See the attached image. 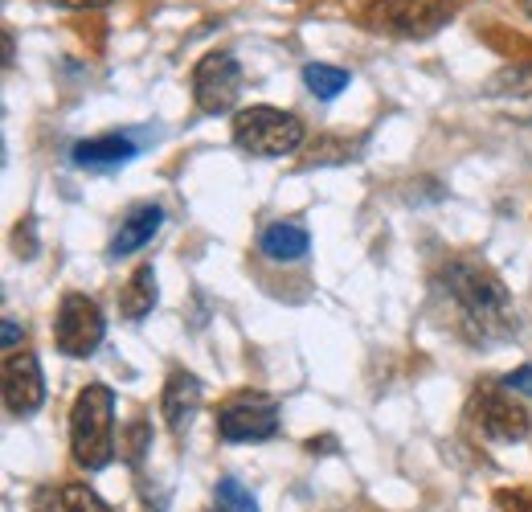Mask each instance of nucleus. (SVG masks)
Masks as SVG:
<instances>
[{"label": "nucleus", "mask_w": 532, "mask_h": 512, "mask_svg": "<svg viewBox=\"0 0 532 512\" xmlns=\"http://www.w3.org/2000/svg\"><path fill=\"white\" fill-rule=\"evenodd\" d=\"M442 283H447L451 300L459 304V312L467 316V324H471L475 336L487 340V336H504L512 328L508 291H504V283L492 271H487V267L459 259V263H451L447 271H442Z\"/></svg>", "instance_id": "1"}, {"label": "nucleus", "mask_w": 532, "mask_h": 512, "mask_svg": "<svg viewBox=\"0 0 532 512\" xmlns=\"http://www.w3.org/2000/svg\"><path fill=\"white\" fill-rule=\"evenodd\" d=\"M70 451L82 467H107L115 459V394L103 381H91L70 410Z\"/></svg>", "instance_id": "2"}, {"label": "nucleus", "mask_w": 532, "mask_h": 512, "mask_svg": "<svg viewBox=\"0 0 532 512\" xmlns=\"http://www.w3.org/2000/svg\"><path fill=\"white\" fill-rule=\"evenodd\" d=\"M234 144L258 160H279L303 144V123L279 107H246L234 115Z\"/></svg>", "instance_id": "3"}, {"label": "nucleus", "mask_w": 532, "mask_h": 512, "mask_svg": "<svg viewBox=\"0 0 532 512\" xmlns=\"http://www.w3.org/2000/svg\"><path fill=\"white\" fill-rule=\"evenodd\" d=\"M455 17L447 0H373L365 9V25L393 37H430Z\"/></svg>", "instance_id": "4"}, {"label": "nucleus", "mask_w": 532, "mask_h": 512, "mask_svg": "<svg viewBox=\"0 0 532 512\" xmlns=\"http://www.w3.org/2000/svg\"><path fill=\"white\" fill-rule=\"evenodd\" d=\"M103 332H107V320H103L95 300H86V295H78V291L62 295L58 320H54L58 353H66V357H91L103 345Z\"/></svg>", "instance_id": "5"}, {"label": "nucleus", "mask_w": 532, "mask_h": 512, "mask_svg": "<svg viewBox=\"0 0 532 512\" xmlns=\"http://www.w3.org/2000/svg\"><path fill=\"white\" fill-rule=\"evenodd\" d=\"M242 95V66L234 54L226 50H213L197 62L193 70V99L205 115H221V111H230Z\"/></svg>", "instance_id": "6"}, {"label": "nucleus", "mask_w": 532, "mask_h": 512, "mask_svg": "<svg viewBox=\"0 0 532 512\" xmlns=\"http://www.w3.org/2000/svg\"><path fill=\"white\" fill-rule=\"evenodd\" d=\"M279 431V406L262 394H242L221 406L217 414V435L226 443H258Z\"/></svg>", "instance_id": "7"}, {"label": "nucleus", "mask_w": 532, "mask_h": 512, "mask_svg": "<svg viewBox=\"0 0 532 512\" xmlns=\"http://www.w3.org/2000/svg\"><path fill=\"white\" fill-rule=\"evenodd\" d=\"M46 402V377H41V361L33 353H13L5 361V410L25 418L41 410Z\"/></svg>", "instance_id": "8"}, {"label": "nucleus", "mask_w": 532, "mask_h": 512, "mask_svg": "<svg viewBox=\"0 0 532 512\" xmlns=\"http://www.w3.org/2000/svg\"><path fill=\"white\" fill-rule=\"evenodd\" d=\"M475 414H479L483 431L492 439H504V443H520L528 435V426H532L528 410L520 402H512V394H500V390H483Z\"/></svg>", "instance_id": "9"}, {"label": "nucleus", "mask_w": 532, "mask_h": 512, "mask_svg": "<svg viewBox=\"0 0 532 512\" xmlns=\"http://www.w3.org/2000/svg\"><path fill=\"white\" fill-rule=\"evenodd\" d=\"M160 410L168 418V431L181 435L185 426L193 422V414L201 410V381L185 369H176L168 381H164V398H160Z\"/></svg>", "instance_id": "10"}, {"label": "nucleus", "mask_w": 532, "mask_h": 512, "mask_svg": "<svg viewBox=\"0 0 532 512\" xmlns=\"http://www.w3.org/2000/svg\"><path fill=\"white\" fill-rule=\"evenodd\" d=\"M160 226H164V209H160V205H136V209H131L127 218L119 222V234H115V242H111V254H115V259H123V254L148 246V242L160 234Z\"/></svg>", "instance_id": "11"}, {"label": "nucleus", "mask_w": 532, "mask_h": 512, "mask_svg": "<svg viewBox=\"0 0 532 512\" xmlns=\"http://www.w3.org/2000/svg\"><path fill=\"white\" fill-rule=\"evenodd\" d=\"M258 246H262L266 259H275V263H295V259H303V254H307L312 238H307V230L295 226V222H275V226L262 230Z\"/></svg>", "instance_id": "12"}, {"label": "nucleus", "mask_w": 532, "mask_h": 512, "mask_svg": "<svg viewBox=\"0 0 532 512\" xmlns=\"http://www.w3.org/2000/svg\"><path fill=\"white\" fill-rule=\"evenodd\" d=\"M131 156H136V144L127 136H99V140L74 144V164L82 168H111V164H127Z\"/></svg>", "instance_id": "13"}, {"label": "nucleus", "mask_w": 532, "mask_h": 512, "mask_svg": "<svg viewBox=\"0 0 532 512\" xmlns=\"http://www.w3.org/2000/svg\"><path fill=\"white\" fill-rule=\"evenodd\" d=\"M156 271L144 263V267H136L131 271V279H127V287H123V300H119V308H123V316L127 320H144L152 308H156Z\"/></svg>", "instance_id": "14"}, {"label": "nucleus", "mask_w": 532, "mask_h": 512, "mask_svg": "<svg viewBox=\"0 0 532 512\" xmlns=\"http://www.w3.org/2000/svg\"><path fill=\"white\" fill-rule=\"evenodd\" d=\"M303 82H307V91H312L316 99H336L348 87V70L312 62V66H303Z\"/></svg>", "instance_id": "15"}, {"label": "nucleus", "mask_w": 532, "mask_h": 512, "mask_svg": "<svg viewBox=\"0 0 532 512\" xmlns=\"http://www.w3.org/2000/svg\"><path fill=\"white\" fill-rule=\"evenodd\" d=\"M62 508L66 512H111V504L86 484H66L62 488Z\"/></svg>", "instance_id": "16"}, {"label": "nucleus", "mask_w": 532, "mask_h": 512, "mask_svg": "<svg viewBox=\"0 0 532 512\" xmlns=\"http://www.w3.org/2000/svg\"><path fill=\"white\" fill-rule=\"evenodd\" d=\"M217 508H221V512H258L254 496H250L238 480H230V476L217 484Z\"/></svg>", "instance_id": "17"}, {"label": "nucleus", "mask_w": 532, "mask_h": 512, "mask_svg": "<svg viewBox=\"0 0 532 512\" xmlns=\"http://www.w3.org/2000/svg\"><path fill=\"white\" fill-rule=\"evenodd\" d=\"M504 386H508V394H532V365L512 369V373L504 377Z\"/></svg>", "instance_id": "18"}, {"label": "nucleus", "mask_w": 532, "mask_h": 512, "mask_svg": "<svg viewBox=\"0 0 532 512\" xmlns=\"http://www.w3.org/2000/svg\"><path fill=\"white\" fill-rule=\"evenodd\" d=\"M144 451H148V422H136V426L127 431V455L140 459Z\"/></svg>", "instance_id": "19"}, {"label": "nucleus", "mask_w": 532, "mask_h": 512, "mask_svg": "<svg viewBox=\"0 0 532 512\" xmlns=\"http://www.w3.org/2000/svg\"><path fill=\"white\" fill-rule=\"evenodd\" d=\"M21 336H25V328H21L17 320H5V324H0V345H5V349H17Z\"/></svg>", "instance_id": "20"}, {"label": "nucleus", "mask_w": 532, "mask_h": 512, "mask_svg": "<svg viewBox=\"0 0 532 512\" xmlns=\"http://www.w3.org/2000/svg\"><path fill=\"white\" fill-rule=\"evenodd\" d=\"M508 504V512H532V492H512V496H500Z\"/></svg>", "instance_id": "21"}, {"label": "nucleus", "mask_w": 532, "mask_h": 512, "mask_svg": "<svg viewBox=\"0 0 532 512\" xmlns=\"http://www.w3.org/2000/svg\"><path fill=\"white\" fill-rule=\"evenodd\" d=\"M54 5H62V9H107L115 0H54Z\"/></svg>", "instance_id": "22"}, {"label": "nucleus", "mask_w": 532, "mask_h": 512, "mask_svg": "<svg viewBox=\"0 0 532 512\" xmlns=\"http://www.w3.org/2000/svg\"><path fill=\"white\" fill-rule=\"evenodd\" d=\"M5 66H13V33H5Z\"/></svg>", "instance_id": "23"}, {"label": "nucleus", "mask_w": 532, "mask_h": 512, "mask_svg": "<svg viewBox=\"0 0 532 512\" xmlns=\"http://www.w3.org/2000/svg\"><path fill=\"white\" fill-rule=\"evenodd\" d=\"M524 9H528V17H532V0H528V5H524Z\"/></svg>", "instance_id": "24"}]
</instances>
